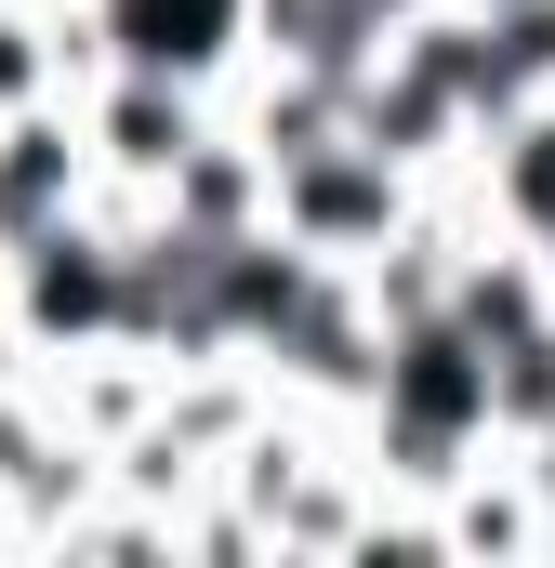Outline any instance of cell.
Masks as SVG:
<instances>
[{
    "instance_id": "2",
    "label": "cell",
    "mask_w": 555,
    "mask_h": 568,
    "mask_svg": "<svg viewBox=\"0 0 555 568\" xmlns=\"http://www.w3.org/2000/svg\"><path fill=\"white\" fill-rule=\"evenodd\" d=\"M107 199V159H93V120L80 93H40V106H0V252L80 225Z\"/></svg>"
},
{
    "instance_id": "1",
    "label": "cell",
    "mask_w": 555,
    "mask_h": 568,
    "mask_svg": "<svg viewBox=\"0 0 555 568\" xmlns=\"http://www.w3.org/2000/svg\"><path fill=\"white\" fill-rule=\"evenodd\" d=\"M411 199H423L411 159H384L371 133H344V145H317V159L278 172V239L317 252V265H371V252L411 225Z\"/></svg>"
}]
</instances>
